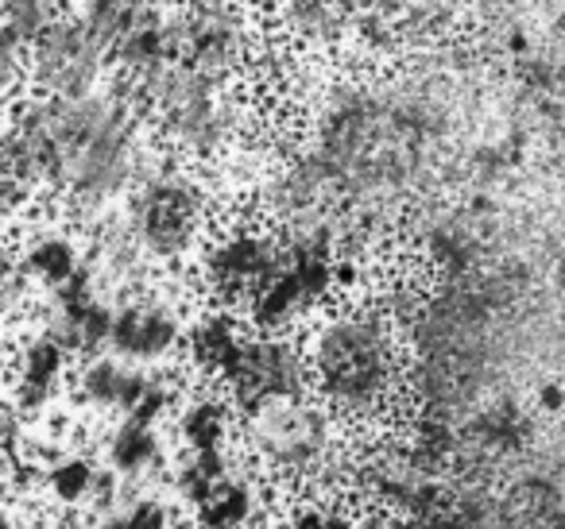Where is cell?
Here are the masks:
<instances>
[{
  "label": "cell",
  "instance_id": "6da1fadb",
  "mask_svg": "<svg viewBox=\"0 0 565 529\" xmlns=\"http://www.w3.org/2000/svg\"><path fill=\"white\" fill-rule=\"evenodd\" d=\"M143 120L136 89L102 86L82 97H28L12 112L9 132L43 197L71 225L89 228L120 209L156 159Z\"/></svg>",
  "mask_w": 565,
  "mask_h": 529
},
{
  "label": "cell",
  "instance_id": "7a4b0ae2",
  "mask_svg": "<svg viewBox=\"0 0 565 529\" xmlns=\"http://www.w3.org/2000/svg\"><path fill=\"white\" fill-rule=\"evenodd\" d=\"M136 97L167 148H174L190 163L217 159L241 128V109L228 94V82L213 78L182 58L171 71L136 89Z\"/></svg>",
  "mask_w": 565,
  "mask_h": 529
},
{
  "label": "cell",
  "instance_id": "3957f363",
  "mask_svg": "<svg viewBox=\"0 0 565 529\" xmlns=\"http://www.w3.org/2000/svg\"><path fill=\"white\" fill-rule=\"evenodd\" d=\"M128 228L156 271H179L202 251L210 228V190L174 159H151L143 179L120 202Z\"/></svg>",
  "mask_w": 565,
  "mask_h": 529
},
{
  "label": "cell",
  "instance_id": "277c9868",
  "mask_svg": "<svg viewBox=\"0 0 565 529\" xmlns=\"http://www.w3.org/2000/svg\"><path fill=\"white\" fill-rule=\"evenodd\" d=\"M28 47V82L43 97H82L102 89L109 74V47L82 24L74 12H63L43 24Z\"/></svg>",
  "mask_w": 565,
  "mask_h": 529
},
{
  "label": "cell",
  "instance_id": "5b68a950",
  "mask_svg": "<svg viewBox=\"0 0 565 529\" xmlns=\"http://www.w3.org/2000/svg\"><path fill=\"white\" fill-rule=\"evenodd\" d=\"M182 32V63L213 74V78H233L252 55V35L241 9L217 4V9H186L179 12Z\"/></svg>",
  "mask_w": 565,
  "mask_h": 529
},
{
  "label": "cell",
  "instance_id": "8992f818",
  "mask_svg": "<svg viewBox=\"0 0 565 529\" xmlns=\"http://www.w3.org/2000/svg\"><path fill=\"white\" fill-rule=\"evenodd\" d=\"M182 58V32H179V12L167 4H156L136 28H128L117 43L109 47V63L120 78L132 82V89L148 86L163 71H171Z\"/></svg>",
  "mask_w": 565,
  "mask_h": 529
},
{
  "label": "cell",
  "instance_id": "52a82bcc",
  "mask_svg": "<svg viewBox=\"0 0 565 529\" xmlns=\"http://www.w3.org/2000/svg\"><path fill=\"white\" fill-rule=\"evenodd\" d=\"M43 197L35 174L28 171L17 140L9 128H0V236H12L20 248V228L35 213V202Z\"/></svg>",
  "mask_w": 565,
  "mask_h": 529
},
{
  "label": "cell",
  "instance_id": "ba28073f",
  "mask_svg": "<svg viewBox=\"0 0 565 529\" xmlns=\"http://www.w3.org/2000/svg\"><path fill=\"white\" fill-rule=\"evenodd\" d=\"M282 20L295 40L322 47L345 35V28L356 20V9L349 0H282Z\"/></svg>",
  "mask_w": 565,
  "mask_h": 529
},
{
  "label": "cell",
  "instance_id": "9c48e42d",
  "mask_svg": "<svg viewBox=\"0 0 565 529\" xmlns=\"http://www.w3.org/2000/svg\"><path fill=\"white\" fill-rule=\"evenodd\" d=\"M156 4L159 0H78L74 17H78L105 47H113V43H117L128 28L140 24Z\"/></svg>",
  "mask_w": 565,
  "mask_h": 529
},
{
  "label": "cell",
  "instance_id": "30bf717a",
  "mask_svg": "<svg viewBox=\"0 0 565 529\" xmlns=\"http://www.w3.org/2000/svg\"><path fill=\"white\" fill-rule=\"evenodd\" d=\"M66 9H71V0H0V20L28 43L43 24L63 17Z\"/></svg>",
  "mask_w": 565,
  "mask_h": 529
},
{
  "label": "cell",
  "instance_id": "8fae6325",
  "mask_svg": "<svg viewBox=\"0 0 565 529\" xmlns=\"http://www.w3.org/2000/svg\"><path fill=\"white\" fill-rule=\"evenodd\" d=\"M28 78V47L4 20H0V105H9Z\"/></svg>",
  "mask_w": 565,
  "mask_h": 529
},
{
  "label": "cell",
  "instance_id": "7c38bea8",
  "mask_svg": "<svg viewBox=\"0 0 565 529\" xmlns=\"http://www.w3.org/2000/svg\"><path fill=\"white\" fill-rule=\"evenodd\" d=\"M233 9H267V4H275V0H228Z\"/></svg>",
  "mask_w": 565,
  "mask_h": 529
}]
</instances>
